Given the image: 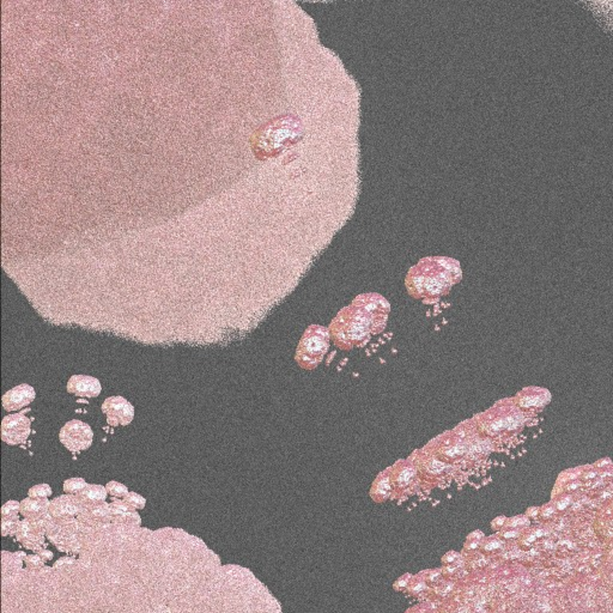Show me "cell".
Returning <instances> with one entry per match:
<instances>
[{"mask_svg": "<svg viewBox=\"0 0 613 613\" xmlns=\"http://www.w3.org/2000/svg\"><path fill=\"white\" fill-rule=\"evenodd\" d=\"M330 342L331 333L328 328L320 325L309 326L300 340L296 351L295 358L298 366L306 370L315 369L325 357L326 353L330 348Z\"/></svg>", "mask_w": 613, "mask_h": 613, "instance_id": "5b68a950", "label": "cell"}, {"mask_svg": "<svg viewBox=\"0 0 613 613\" xmlns=\"http://www.w3.org/2000/svg\"><path fill=\"white\" fill-rule=\"evenodd\" d=\"M106 489H107V493L113 498H125L126 495L129 493V490L124 484L114 482V480L109 482L106 485Z\"/></svg>", "mask_w": 613, "mask_h": 613, "instance_id": "d6986e66", "label": "cell"}, {"mask_svg": "<svg viewBox=\"0 0 613 613\" xmlns=\"http://www.w3.org/2000/svg\"><path fill=\"white\" fill-rule=\"evenodd\" d=\"M32 432V421L22 414L6 416L1 422V440L10 446L23 445Z\"/></svg>", "mask_w": 613, "mask_h": 613, "instance_id": "52a82bcc", "label": "cell"}, {"mask_svg": "<svg viewBox=\"0 0 613 613\" xmlns=\"http://www.w3.org/2000/svg\"><path fill=\"white\" fill-rule=\"evenodd\" d=\"M355 306H359L361 309L375 316V317H386L388 319L390 306L388 301L379 293H362L353 301Z\"/></svg>", "mask_w": 613, "mask_h": 613, "instance_id": "8fae6325", "label": "cell"}, {"mask_svg": "<svg viewBox=\"0 0 613 613\" xmlns=\"http://www.w3.org/2000/svg\"><path fill=\"white\" fill-rule=\"evenodd\" d=\"M461 278L459 261L447 256H427L410 269L405 285L412 298L434 302L448 295Z\"/></svg>", "mask_w": 613, "mask_h": 613, "instance_id": "6da1fadb", "label": "cell"}, {"mask_svg": "<svg viewBox=\"0 0 613 613\" xmlns=\"http://www.w3.org/2000/svg\"><path fill=\"white\" fill-rule=\"evenodd\" d=\"M107 489L102 487V485L88 484L87 488L84 489L83 491L79 493L78 498L80 501L83 502V504L93 506V504L102 503L107 498Z\"/></svg>", "mask_w": 613, "mask_h": 613, "instance_id": "5bb4252c", "label": "cell"}, {"mask_svg": "<svg viewBox=\"0 0 613 613\" xmlns=\"http://www.w3.org/2000/svg\"><path fill=\"white\" fill-rule=\"evenodd\" d=\"M102 412L111 427H126L135 419V408L124 397H109L103 401Z\"/></svg>", "mask_w": 613, "mask_h": 613, "instance_id": "ba28073f", "label": "cell"}, {"mask_svg": "<svg viewBox=\"0 0 613 613\" xmlns=\"http://www.w3.org/2000/svg\"><path fill=\"white\" fill-rule=\"evenodd\" d=\"M543 397H526L520 400V405L522 408H531L535 405L543 404Z\"/></svg>", "mask_w": 613, "mask_h": 613, "instance_id": "7402d4cb", "label": "cell"}, {"mask_svg": "<svg viewBox=\"0 0 613 613\" xmlns=\"http://www.w3.org/2000/svg\"><path fill=\"white\" fill-rule=\"evenodd\" d=\"M386 317H375L351 303L338 313L331 324V338L342 350L364 344L372 335L385 330Z\"/></svg>", "mask_w": 613, "mask_h": 613, "instance_id": "7a4b0ae2", "label": "cell"}, {"mask_svg": "<svg viewBox=\"0 0 613 613\" xmlns=\"http://www.w3.org/2000/svg\"><path fill=\"white\" fill-rule=\"evenodd\" d=\"M49 502L46 498L38 500V498H27L21 503V511L24 516L38 515L43 514L48 511Z\"/></svg>", "mask_w": 613, "mask_h": 613, "instance_id": "2e32d148", "label": "cell"}, {"mask_svg": "<svg viewBox=\"0 0 613 613\" xmlns=\"http://www.w3.org/2000/svg\"><path fill=\"white\" fill-rule=\"evenodd\" d=\"M29 498H38V500H43V498H49L52 495V489L48 484H40L35 485L29 490Z\"/></svg>", "mask_w": 613, "mask_h": 613, "instance_id": "ac0fdd59", "label": "cell"}, {"mask_svg": "<svg viewBox=\"0 0 613 613\" xmlns=\"http://www.w3.org/2000/svg\"><path fill=\"white\" fill-rule=\"evenodd\" d=\"M303 137L301 121L295 116H280L267 122L253 137V151L256 157H276L298 144Z\"/></svg>", "mask_w": 613, "mask_h": 613, "instance_id": "277c9868", "label": "cell"}, {"mask_svg": "<svg viewBox=\"0 0 613 613\" xmlns=\"http://www.w3.org/2000/svg\"><path fill=\"white\" fill-rule=\"evenodd\" d=\"M392 488H393V484H392V472H390V469H386L385 472H382L375 480L374 487H372V496L377 500H382V498H387V495Z\"/></svg>", "mask_w": 613, "mask_h": 613, "instance_id": "9a60e30c", "label": "cell"}, {"mask_svg": "<svg viewBox=\"0 0 613 613\" xmlns=\"http://www.w3.org/2000/svg\"><path fill=\"white\" fill-rule=\"evenodd\" d=\"M19 508H21V506H19V502L10 501L3 506L1 513H3V516L16 515L19 513Z\"/></svg>", "mask_w": 613, "mask_h": 613, "instance_id": "44dd1931", "label": "cell"}, {"mask_svg": "<svg viewBox=\"0 0 613 613\" xmlns=\"http://www.w3.org/2000/svg\"><path fill=\"white\" fill-rule=\"evenodd\" d=\"M59 440L69 451L79 453L87 451L93 445V432L87 423L72 419L61 429Z\"/></svg>", "mask_w": 613, "mask_h": 613, "instance_id": "8992f818", "label": "cell"}, {"mask_svg": "<svg viewBox=\"0 0 613 613\" xmlns=\"http://www.w3.org/2000/svg\"><path fill=\"white\" fill-rule=\"evenodd\" d=\"M66 390L69 393L76 394L79 398L93 399L100 395L102 387L96 377H88V375H74L67 382Z\"/></svg>", "mask_w": 613, "mask_h": 613, "instance_id": "30bf717a", "label": "cell"}, {"mask_svg": "<svg viewBox=\"0 0 613 613\" xmlns=\"http://www.w3.org/2000/svg\"><path fill=\"white\" fill-rule=\"evenodd\" d=\"M35 398L36 393L33 387L22 383L3 395V408L6 411H19L32 404Z\"/></svg>", "mask_w": 613, "mask_h": 613, "instance_id": "9c48e42d", "label": "cell"}, {"mask_svg": "<svg viewBox=\"0 0 613 613\" xmlns=\"http://www.w3.org/2000/svg\"><path fill=\"white\" fill-rule=\"evenodd\" d=\"M87 482L83 478H71L65 480L64 491L67 493H80L87 488Z\"/></svg>", "mask_w": 613, "mask_h": 613, "instance_id": "e0dca14e", "label": "cell"}, {"mask_svg": "<svg viewBox=\"0 0 613 613\" xmlns=\"http://www.w3.org/2000/svg\"><path fill=\"white\" fill-rule=\"evenodd\" d=\"M83 506V502L72 495H65L52 502V511L56 515H75Z\"/></svg>", "mask_w": 613, "mask_h": 613, "instance_id": "4fadbf2b", "label": "cell"}, {"mask_svg": "<svg viewBox=\"0 0 613 613\" xmlns=\"http://www.w3.org/2000/svg\"><path fill=\"white\" fill-rule=\"evenodd\" d=\"M427 451L448 465H456L467 460H477L489 451V443L474 435L469 422L432 440Z\"/></svg>", "mask_w": 613, "mask_h": 613, "instance_id": "3957f363", "label": "cell"}, {"mask_svg": "<svg viewBox=\"0 0 613 613\" xmlns=\"http://www.w3.org/2000/svg\"><path fill=\"white\" fill-rule=\"evenodd\" d=\"M522 423V419L517 414L501 417V419H487L482 423L483 430L488 432L489 435H495L502 430H513L519 427Z\"/></svg>", "mask_w": 613, "mask_h": 613, "instance_id": "7c38bea8", "label": "cell"}, {"mask_svg": "<svg viewBox=\"0 0 613 613\" xmlns=\"http://www.w3.org/2000/svg\"><path fill=\"white\" fill-rule=\"evenodd\" d=\"M124 502H126L129 506H132L133 509H142V508H144L145 501L144 498H142L140 495L135 493H129L126 495L125 498H124Z\"/></svg>", "mask_w": 613, "mask_h": 613, "instance_id": "ffe728a7", "label": "cell"}]
</instances>
